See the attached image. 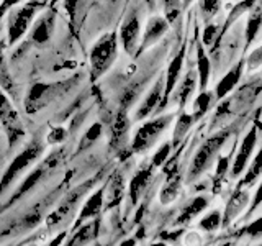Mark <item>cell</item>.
Returning <instances> with one entry per match:
<instances>
[{"mask_svg": "<svg viewBox=\"0 0 262 246\" xmlns=\"http://www.w3.org/2000/svg\"><path fill=\"white\" fill-rule=\"evenodd\" d=\"M184 61H185V49L182 48L180 51L172 57V61L167 66V72H166V77H164V97H162V104H161V109H164L170 97V92L174 90V87L177 86V80L180 76V71L184 68Z\"/></svg>", "mask_w": 262, "mask_h": 246, "instance_id": "obj_11", "label": "cell"}, {"mask_svg": "<svg viewBox=\"0 0 262 246\" xmlns=\"http://www.w3.org/2000/svg\"><path fill=\"white\" fill-rule=\"evenodd\" d=\"M112 187H113V192L110 195V202H108V207L117 203V197L120 200V195H121V191H123V177L121 176H115L113 180H112Z\"/></svg>", "mask_w": 262, "mask_h": 246, "instance_id": "obj_28", "label": "cell"}, {"mask_svg": "<svg viewBox=\"0 0 262 246\" xmlns=\"http://www.w3.org/2000/svg\"><path fill=\"white\" fill-rule=\"evenodd\" d=\"M139 33H141V22L136 12H131L120 28V41L126 54H135L139 46Z\"/></svg>", "mask_w": 262, "mask_h": 246, "instance_id": "obj_8", "label": "cell"}, {"mask_svg": "<svg viewBox=\"0 0 262 246\" xmlns=\"http://www.w3.org/2000/svg\"><path fill=\"white\" fill-rule=\"evenodd\" d=\"M118 56V35L117 31L105 33L97 39V43L90 49V77L98 79L112 68Z\"/></svg>", "mask_w": 262, "mask_h": 246, "instance_id": "obj_1", "label": "cell"}, {"mask_svg": "<svg viewBox=\"0 0 262 246\" xmlns=\"http://www.w3.org/2000/svg\"><path fill=\"white\" fill-rule=\"evenodd\" d=\"M54 22H56V10L54 8H51V10H48L41 15L31 28V36H30L31 43L36 45V46H45L53 36Z\"/></svg>", "mask_w": 262, "mask_h": 246, "instance_id": "obj_9", "label": "cell"}, {"mask_svg": "<svg viewBox=\"0 0 262 246\" xmlns=\"http://www.w3.org/2000/svg\"><path fill=\"white\" fill-rule=\"evenodd\" d=\"M192 123H193L192 115H187V113L180 115L177 120V125H176V131H174V143H177L179 139L187 133V130L192 127Z\"/></svg>", "mask_w": 262, "mask_h": 246, "instance_id": "obj_25", "label": "cell"}, {"mask_svg": "<svg viewBox=\"0 0 262 246\" xmlns=\"http://www.w3.org/2000/svg\"><path fill=\"white\" fill-rule=\"evenodd\" d=\"M260 23H262L260 8H256V10L249 15V20L246 23V46H249L252 41L256 39L259 28H260Z\"/></svg>", "mask_w": 262, "mask_h": 246, "instance_id": "obj_19", "label": "cell"}, {"mask_svg": "<svg viewBox=\"0 0 262 246\" xmlns=\"http://www.w3.org/2000/svg\"><path fill=\"white\" fill-rule=\"evenodd\" d=\"M41 151H43V146L39 145V141H31L20 154H16V158L10 162V166L7 168L5 174L0 179V194L13 182V179L18 176L25 168H28L30 164L38 158Z\"/></svg>", "mask_w": 262, "mask_h": 246, "instance_id": "obj_7", "label": "cell"}, {"mask_svg": "<svg viewBox=\"0 0 262 246\" xmlns=\"http://www.w3.org/2000/svg\"><path fill=\"white\" fill-rule=\"evenodd\" d=\"M196 79H199L200 90L208 87L210 76H211V59L205 51V46L202 43L196 45Z\"/></svg>", "mask_w": 262, "mask_h": 246, "instance_id": "obj_15", "label": "cell"}, {"mask_svg": "<svg viewBox=\"0 0 262 246\" xmlns=\"http://www.w3.org/2000/svg\"><path fill=\"white\" fill-rule=\"evenodd\" d=\"M121 246H133V241H131V240H128V241H125V243H123Z\"/></svg>", "mask_w": 262, "mask_h": 246, "instance_id": "obj_38", "label": "cell"}, {"mask_svg": "<svg viewBox=\"0 0 262 246\" xmlns=\"http://www.w3.org/2000/svg\"><path fill=\"white\" fill-rule=\"evenodd\" d=\"M243 69H244V63L239 61L216 82V87H215V90H213V94H215V100H223L229 92H233V89L237 86V82L241 80Z\"/></svg>", "mask_w": 262, "mask_h": 246, "instance_id": "obj_13", "label": "cell"}, {"mask_svg": "<svg viewBox=\"0 0 262 246\" xmlns=\"http://www.w3.org/2000/svg\"><path fill=\"white\" fill-rule=\"evenodd\" d=\"M103 189H100V191H97L90 199L87 200V203L84 205V212L80 213V221L84 220V218H89L90 215H95V213L100 210L102 207V203H103Z\"/></svg>", "mask_w": 262, "mask_h": 246, "instance_id": "obj_22", "label": "cell"}, {"mask_svg": "<svg viewBox=\"0 0 262 246\" xmlns=\"http://www.w3.org/2000/svg\"><path fill=\"white\" fill-rule=\"evenodd\" d=\"M162 97H164V77L156 80V84L151 87L149 92H147V95L144 97L141 105L138 107L136 120L147 118L151 113H154L156 110H158V105L162 104ZM159 109H161V105H159Z\"/></svg>", "mask_w": 262, "mask_h": 246, "instance_id": "obj_12", "label": "cell"}, {"mask_svg": "<svg viewBox=\"0 0 262 246\" xmlns=\"http://www.w3.org/2000/svg\"><path fill=\"white\" fill-rule=\"evenodd\" d=\"M20 2H21V0H2V4H0V20L4 18L5 13L10 10L12 7L18 5Z\"/></svg>", "mask_w": 262, "mask_h": 246, "instance_id": "obj_35", "label": "cell"}, {"mask_svg": "<svg viewBox=\"0 0 262 246\" xmlns=\"http://www.w3.org/2000/svg\"><path fill=\"white\" fill-rule=\"evenodd\" d=\"M195 86H196V74H195V71H188L184 80L180 82L179 90H177V100H179L180 107H185L188 97H190L193 92Z\"/></svg>", "mask_w": 262, "mask_h": 246, "instance_id": "obj_18", "label": "cell"}, {"mask_svg": "<svg viewBox=\"0 0 262 246\" xmlns=\"http://www.w3.org/2000/svg\"><path fill=\"white\" fill-rule=\"evenodd\" d=\"M170 153V143H164L158 151H156L154 158H152V166H162L164 161L169 158Z\"/></svg>", "mask_w": 262, "mask_h": 246, "instance_id": "obj_29", "label": "cell"}, {"mask_svg": "<svg viewBox=\"0 0 262 246\" xmlns=\"http://www.w3.org/2000/svg\"><path fill=\"white\" fill-rule=\"evenodd\" d=\"M260 63H262V53H260V48H257L256 51H252L249 54L248 66H249L251 69H256V68H259V66H260Z\"/></svg>", "mask_w": 262, "mask_h": 246, "instance_id": "obj_33", "label": "cell"}, {"mask_svg": "<svg viewBox=\"0 0 262 246\" xmlns=\"http://www.w3.org/2000/svg\"><path fill=\"white\" fill-rule=\"evenodd\" d=\"M205 207H207V200H205L203 197H196V199L184 210L182 215L179 217V223H187L188 220H192L196 213H200Z\"/></svg>", "mask_w": 262, "mask_h": 246, "instance_id": "obj_23", "label": "cell"}, {"mask_svg": "<svg viewBox=\"0 0 262 246\" xmlns=\"http://www.w3.org/2000/svg\"><path fill=\"white\" fill-rule=\"evenodd\" d=\"M226 138H228V131H220V133L213 135L200 146V150L196 151L195 158L192 161V166H190V179L199 177L202 172L208 168V164H211L215 154L220 151V148L226 141Z\"/></svg>", "mask_w": 262, "mask_h": 246, "instance_id": "obj_5", "label": "cell"}, {"mask_svg": "<svg viewBox=\"0 0 262 246\" xmlns=\"http://www.w3.org/2000/svg\"><path fill=\"white\" fill-rule=\"evenodd\" d=\"M167 30H169V22L164 18V16H159V15L151 16V18L147 20L143 39H139L138 49H139V51H144V49L152 46L154 43H158Z\"/></svg>", "mask_w": 262, "mask_h": 246, "instance_id": "obj_10", "label": "cell"}, {"mask_svg": "<svg viewBox=\"0 0 262 246\" xmlns=\"http://www.w3.org/2000/svg\"><path fill=\"white\" fill-rule=\"evenodd\" d=\"M256 141H257V131H256V128H252L249 133L244 136L241 150H239V153L236 154V159H234V164H233V176H237V174H241V172H243V169L246 168V164H248L249 156L252 154L254 146H256Z\"/></svg>", "mask_w": 262, "mask_h": 246, "instance_id": "obj_14", "label": "cell"}, {"mask_svg": "<svg viewBox=\"0 0 262 246\" xmlns=\"http://www.w3.org/2000/svg\"><path fill=\"white\" fill-rule=\"evenodd\" d=\"M259 174H260V154H257V158H256V161H254L252 166H251L248 176L244 177L243 184H251V182H254V180L257 179Z\"/></svg>", "mask_w": 262, "mask_h": 246, "instance_id": "obj_31", "label": "cell"}, {"mask_svg": "<svg viewBox=\"0 0 262 246\" xmlns=\"http://www.w3.org/2000/svg\"><path fill=\"white\" fill-rule=\"evenodd\" d=\"M151 177V168H144L141 171L136 172V176L131 179V184H129V194L133 197V200L138 199V195L141 194V191L146 187L147 180Z\"/></svg>", "mask_w": 262, "mask_h": 246, "instance_id": "obj_20", "label": "cell"}, {"mask_svg": "<svg viewBox=\"0 0 262 246\" xmlns=\"http://www.w3.org/2000/svg\"><path fill=\"white\" fill-rule=\"evenodd\" d=\"M0 127L5 130L10 145L16 143L25 135L23 123L18 117V113H16L10 98L7 97V94L2 89H0Z\"/></svg>", "mask_w": 262, "mask_h": 246, "instance_id": "obj_4", "label": "cell"}, {"mask_svg": "<svg viewBox=\"0 0 262 246\" xmlns=\"http://www.w3.org/2000/svg\"><path fill=\"white\" fill-rule=\"evenodd\" d=\"M79 2H80V0H64V8H66V12H68V15L71 16V18L76 16Z\"/></svg>", "mask_w": 262, "mask_h": 246, "instance_id": "obj_36", "label": "cell"}, {"mask_svg": "<svg viewBox=\"0 0 262 246\" xmlns=\"http://www.w3.org/2000/svg\"><path fill=\"white\" fill-rule=\"evenodd\" d=\"M216 33H218L216 25H207V28L203 30V35H202L200 43H202L203 46H210V45L213 43V41H215Z\"/></svg>", "mask_w": 262, "mask_h": 246, "instance_id": "obj_30", "label": "cell"}, {"mask_svg": "<svg viewBox=\"0 0 262 246\" xmlns=\"http://www.w3.org/2000/svg\"><path fill=\"white\" fill-rule=\"evenodd\" d=\"M170 120H172L170 115H162V117L152 118L149 121H146L143 127H139L133 138V151L141 153L147 150L149 146H152V143L161 136L162 131L169 127Z\"/></svg>", "mask_w": 262, "mask_h": 246, "instance_id": "obj_6", "label": "cell"}, {"mask_svg": "<svg viewBox=\"0 0 262 246\" xmlns=\"http://www.w3.org/2000/svg\"><path fill=\"white\" fill-rule=\"evenodd\" d=\"M215 102V94L211 90H200V94L196 95L195 102H193V115L192 118L193 120H199L202 118L205 113H207L211 109V104Z\"/></svg>", "mask_w": 262, "mask_h": 246, "instance_id": "obj_17", "label": "cell"}, {"mask_svg": "<svg viewBox=\"0 0 262 246\" xmlns=\"http://www.w3.org/2000/svg\"><path fill=\"white\" fill-rule=\"evenodd\" d=\"M193 2V0H185V7H188V5H190Z\"/></svg>", "mask_w": 262, "mask_h": 246, "instance_id": "obj_39", "label": "cell"}, {"mask_svg": "<svg viewBox=\"0 0 262 246\" xmlns=\"http://www.w3.org/2000/svg\"><path fill=\"white\" fill-rule=\"evenodd\" d=\"M66 130L64 128H57V130H54V131H51L49 133V136H48V141L49 143H61L62 139L66 138Z\"/></svg>", "mask_w": 262, "mask_h": 246, "instance_id": "obj_34", "label": "cell"}, {"mask_svg": "<svg viewBox=\"0 0 262 246\" xmlns=\"http://www.w3.org/2000/svg\"><path fill=\"white\" fill-rule=\"evenodd\" d=\"M77 77H71L61 82H35L25 98V109L28 113H35L39 109L46 107L51 100L62 95L66 90L76 86Z\"/></svg>", "mask_w": 262, "mask_h": 246, "instance_id": "obj_2", "label": "cell"}, {"mask_svg": "<svg viewBox=\"0 0 262 246\" xmlns=\"http://www.w3.org/2000/svg\"><path fill=\"white\" fill-rule=\"evenodd\" d=\"M129 127V120H128V112L126 109H118L117 115H115V120H113V127H112V136L113 139H120L121 136L126 135Z\"/></svg>", "mask_w": 262, "mask_h": 246, "instance_id": "obj_21", "label": "cell"}, {"mask_svg": "<svg viewBox=\"0 0 262 246\" xmlns=\"http://www.w3.org/2000/svg\"><path fill=\"white\" fill-rule=\"evenodd\" d=\"M41 5L43 4L39 0H30L28 4H25L23 7L12 12L10 18H8V30H7L8 45H15L21 39V36L31 27L33 18H35V15Z\"/></svg>", "mask_w": 262, "mask_h": 246, "instance_id": "obj_3", "label": "cell"}, {"mask_svg": "<svg viewBox=\"0 0 262 246\" xmlns=\"http://www.w3.org/2000/svg\"><path fill=\"white\" fill-rule=\"evenodd\" d=\"M146 4H147V7H149L151 10H152L154 5H156V0H146Z\"/></svg>", "mask_w": 262, "mask_h": 246, "instance_id": "obj_37", "label": "cell"}, {"mask_svg": "<svg viewBox=\"0 0 262 246\" xmlns=\"http://www.w3.org/2000/svg\"><path fill=\"white\" fill-rule=\"evenodd\" d=\"M220 7H221V0H199V8L205 18L215 16L220 10Z\"/></svg>", "mask_w": 262, "mask_h": 246, "instance_id": "obj_26", "label": "cell"}, {"mask_svg": "<svg viewBox=\"0 0 262 246\" xmlns=\"http://www.w3.org/2000/svg\"><path fill=\"white\" fill-rule=\"evenodd\" d=\"M220 225V213L218 212H213L210 217H207L202 221V227L205 230H215Z\"/></svg>", "mask_w": 262, "mask_h": 246, "instance_id": "obj_32", "label": "cell"}, {"mask_svg": "<svg viewBox=\"0 0 262 246\" xmlns=\"http://www.w3.org/2000/svg\"><path fill=\"white\" fill-rule=\"evenodd\" d=\"M112 2H118V0H112Z\"/></svg>", "mask_w": 262, "mask_h": 246, "instance_id": "obj_40", "label": "cell"}, {"mask_svg": "<svg viewBox=\"0 0 262 246\" xmlns=\"http://www.w3.org/2000/svg\"><path fill=\"white\" fill-rule=\"evenodd\" d=\"M4 46H5V43H4V41H0V89H2L4 92L10 94V95H13L16 98V97H18V90H16L15 82H13L10 72H8L7 66H5Z\"/></svg>", "mask_w": 262, "mask_h": 246, "instance_id": "obj_16", "label": "cell"}, {"mask_svg": "<svg viewBox=\"0 0 262 246\" xmlns=\"http://www.w3.org/2000/svg\"><path fill=\"white\" fill-rule=\"evenodd\" d=\"M94 235H95V232L92 230V223H90V225H87V227H84V228L80 230V232L76 235V238H74V240L71 241L69 246H82L84 243H87L89 240H92Z\"/></svg>", "mask_w": 262, "mask_h": 246, "instance_id": "obj_27", "label": "cell"}, {"mask_svg": "<svg viewBox=\"0 0 262 246\" xmlns=\"http://www.w3.org/2000/svg\"><path fill=\"white\" fill-rule=\"evenodd\" d=\"M102 130H103L102 123H94V125L85 131V135L82 136V141H80V148H79V150L80 151L85 150V148H89L94 141H97V139L100 138V135H102Z\"/></svg>", "mask_w": 262, "mask_h": 246, "instance_id": "obj_24", "label": "cell"}]
</instances>
